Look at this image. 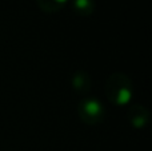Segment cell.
I'll return each instance as SVG.
<instances>
[{"label":"cell","instance_id":"6da1fadb","mask_svg":"<svg viewBox=\"0 0 152 151\" xmlns=\"http://www.w3.org/2000/svg\"><path fill=\"white\" fill-rule=\"evenodd\" d=\"M88 0H76V7L79 8H86L88 5Z\"/></svg>","mask_w":152,"mask_h":151},{"label":"cell","instance_id":"7a4b0ae2","mask_svg":"<svg viewBox=\"0 0 152 151\" xmlns=\"http://www.w3.org/2000/svg\"><path fill=\"white\" fill-rule=\"evenodd\" d=\"M55 1H58V3H64V1H67V0H55Z\"/></svg>","mask_w":152,"mask_h":151}]
</instances>
